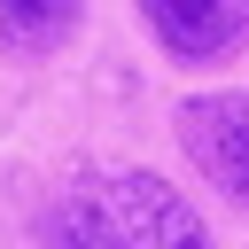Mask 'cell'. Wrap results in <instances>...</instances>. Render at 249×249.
Segmentation results:
<instances>
[{
    "label": "cell",
    "instance_id": "cell-3",
    "mask_svg": "<svg viewBox=\"0 0 249 249\" xmlns=\"http://www.w3.org/2000/svg\"><path fill=\"white\" fill-rule=\"evenodd\" d=\"M140 16L179 62H218L249 47V0H140Z\"/></svg>",
    "mask_w": 249,
    "mask_h": 249
},
{
    "label": "cell",
    "instance_id": "cell-2",
    "mask_svg": "<svg viewBox=\"0 0 249 249\" xmlns=\"http://www.w3.org/2000/svg\"><path fill=\"white\" fill-rule=\"evenodd\" d=\"M179 148H187V163L218 195L249 202V93H195V101H179Z\"/></svg>",
    "mask_w": 249,
    "mask_h": 249
},
{
    "label": "cell",
    "instance_id": "cell-4",
    "mask_svg": "<svg viewBox=\"0 0 249 249\" xmlns=\"http://www.w3.org/2000/svg\"><path fill=\"white\" fill-rule=\"evenodd\" d=\"M86 0H0V47L8 54H54L78 31Z\"/></svg>",
    "mask_w": 249,
    "mask_h": 249
},
{
    "label": "cell",
    "instance_id": "cell-1",
    "mask_svg": "<svg viewBox=\"0 0 249 249\" xmlns=\"http://www.w3.org/2000/svg\"><path fill=\"white\" fill-rule=\"evenodd\" d=\"M62 249H210L202 218L156 171H86L54 202Z\"/></svg>",
    "mask_w": 249,
    "mask_h": 249
}]
</instances>
